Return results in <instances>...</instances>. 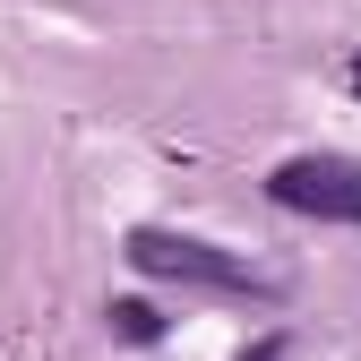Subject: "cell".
Masks as SVG:
<instances>
[{
  "mask_svg": "<svg viewBox=\"0 0 361 361\" xmlns=\"http://www.w3.org/2000/svg\"><path fill=\"white\" fill-rule=\"evenodd\" d=\"M129 267H138V276H164V284H207V293L284 301V276H276V267H250L241 250H215V241H190V233H164V224H138V233H129Z\"/></svg>",
  "mask_w": 361,
  "mask_h": 361,
  "instance_id": "1",
  "label": "cell"
},
{
  "mask_svg": "<svg viewBox=\"0 0 361 361\" xmlns=\"http://www.w3.org/2000/svg\"><path fill=\"white\" fill-rule=\"evenodd\" d=\"M267 198L310 224H361V164L353 155H293L267 172Z\"/></svg>",
  "mask_w": 361,
  "mask_h": 361,
  "instance_id": "2",
  "label": "cell"
},
{
  "mask_svg": "<svg viewBox=\"0 0 361 361\" xmlns=\"http://www.w3.org/2000/svg\"><path fill=\"white\" fill-rule=\"evenodd\" d=\"M104 319H112V336H129V344H155V336H164V310H147V301H112Z\"/></svg>",
  "mask_w": 361,
  "mask_h": 361,
  "instance_id": "3",
  "label": "cell"
},
{
  "mask_svg": "<svg viewBox=\"0 0 361 361\" xmlns=\"http://www.w3.org/2000/svg\"><path fill=\"white\" fill-rule=\"evenodd\" d=\"M250 361H284V336H267V344H258V353H250Z\"/></svg>",
  "mask_w": 361,
  "mask_h": 361,
  "instance_id": "4",
  "label": "cell"
},
{
  "mask_svg": "<svg viewBox=\"0 0 361 361\" xmlns=\"http://www.w3.org/2000/svg\"><path fill=\"white\" fill-rule=\"evenodd\" d=\"M344 86H353V95H361V52H353V61H344Z\"/></svg>",
  "mask_w": 361,
  "mask_h": 361,
  "instance_id": "5",
  "label": "cell"
}]
</instances>
